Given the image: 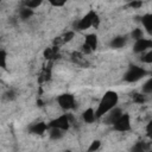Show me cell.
<instances>
[{
	"instance_id": "cell-1",
	"label": "cell",
	"mask_w": 152,
	"mask_h": 152,
	"mask_svg": "<svg viewBox=\"0 0 152 152\" xmlns=\"http://www.w3.org/2000/svg\"><path fill=\"white\" fill-rule=\"evenodd\" d=\"M119 101V96L115 91H112V90H108L104 93V95L102 96L99 106H97V109L95 110L96 113V119L99 118H102L103 115L108 114L112 109L115 108L116 103Z\"/></svg>"
},
{
	"instance_id": "cell-2",
	"label": "cell",
	"mask_w": 152,
	"mask_h": 152,
	"mask_svg": "<svg viewBox=\"0 0 152 152\" xmlns=\"http://www.w3.org/2000/svg\"><path fill=\"white\" fill-rule=\"evenodd\" d=\"M97 24H99L97 14L94 11H90L82 19L75 21L74 23V27H75V30L82 31V30H87V28H89L91 26H97Z\"/></svg>"
},
{
	"instance_id": "cell-3",
	"label": "cell",
	"mask_w": 152,
	"mask_h": 152,
	"mask_svg": "<svg viewBox=\"0 0 152 152\" xmlns=\"http://www.w3.org/2000/svg\"><path fill=\"white\" fill-rule=\"evenodd\" d=\"M146 75H147V71L144 68L138 66V65H129L128 70L126 71V74L124 76V80L128 83H134V82H138L140 78H142Z\"/></svg>"
},
{
	"instance_id": "cell-4",
	"label": "cell",
	"mask_w": 152,
	"mask_h": 152,
	"mask_svg": "<svg viewBox=\"0 0 152 152\" xmlns=\"http://www.w3.org/2000/svg\"><path fill=\"white\" fill-rule=\"evenodd\" d=\"M72 121V118H70V115L68 114H63L56 119H53L50 124H49V127H53V128H58V129H62L63 132L69 129L70 127V124Z\"/></svg>"
},
{
	"instance_id": "cell-5",
	"label": "cell",
	"mask_w": 152,
	"mask_h": 152,
	"mask_svg": "<svg viewBox=\"0 0 152 152\" xmlns=\"http://www.w3.org/2000/svg\"><path fill=\"white\" fill-rule=\"evenodd\" d=\"M57 102L59 107L64 110H70L75 108V97L71 94H62L57 97Z\"/></svg>"
},
{
	"instance_id": "cell-6",
	"label": "cell",
	"mask_w": 152,
	"mask_h": 152,
	"mask_svg": "<svg viewBox=\"0 0 152 152\" xmlns=\"http://www.w3.org/2000/svg\"><path fill=\"white\" fill-rule=\"evenodd\" d=\"M113 127L118 132H127V131H129L131 129V116H129V114L124 113L118 119V121L113 125Z\"/></svg>"
},
{
	"instance_id": "cell-7",
	"label": "cell",
	"mask_w": 152,
	"mask_h": 152,
	"mask_svg": "<svg viewBox=\"0 0 152 152\" xmlns=\"http://www.w3.org/2000/svg\"><path fill=\"white\" fill-rule=\"evenodd\" d=\"M97 46V37L95 34H88L86 38V42L83 44V52L84 53H90L94 51Z\"/></svg>"
},
{
	"instance_id": "cell-8",
	"label": "cell",
	"mask_w": 152,
	"mask_h": 152,
	"mask_svg": "<svg viewBox=\"0 0 152 152\" xmlns=\"http://www.w3.org/2000/svg\"><path fill=\"white\" fill-rule=\"evenodd\" d=\"M150 48H152V40L151 39H146V38H141V39H139V40H137L134 43L133 51L137 52V53H140V52L146 51Z\"/></svg>"
},
{
	"instance_id": "cell-9",
	"label": "cell",
	"mask_w": 152,
	"mask_h": 152,
	"mask_svg": "<svg viewBox=\"0 0 152 152\" xmlns=\"http://www.w3.org/2000/svg\"><path fill=\"white\" fill-rule=\"evenodd\" d=\"M122 114H124V113H122V110H121L120 108L115 107V108H114V109H112L108 114H106V115H107L106 121H107L109 125H114V124L118 121V119H119Z\"/></svg>"
},
{
	"instance_id": "cell-10",
	"label": "cell",
	"mask_w": 152,
	"mask_h": 152,
	"mask_svg": "<svg viewBox=\"0 0 152 152\" xmlns=\"http://www.w3.org/2000/svg\"><path fill=\"white\" fill-rule=\"evenodd\" d=\"M48 127H49V125H46L45 122H37V124L31 125L28 131L31 133H33V134H43V133L46 132Z\"/></svg>"
},
{
	"instance_id": "cell-11",
	"label": "cell",
	"mask_w": 152,
	"mask_h": 152,
	"mask_svg": "<svg viewBox=\"0 0 152 152\" xmlns=\"http://www.w3.org/2000/svg\"><path fill=\"white\" fill-rule=\"evenodd\" d=\"M126 43H127V37L126 36H118V37H115L110 40L109 45L113 49H121L126 45Z\"/></svg>"
},
{
	"instance_id": "cell-12",
	"label": "cell",
	"mask_w": 152,
	"mask_h": 152,
	"mask_svg": "<svg viewBox=\"0 0 152 152\" xmlns=\"http://www.w3.org/2000/svg\"><path fill=\"white\" fill-rule=\"evenodd\" d=\"M141 23H142L144 28H145L150 34H152V13L144 14V15L141 17Z\"/></svg>"
},
{
	"instance_id": "cell-13",
	"label": "cell",
	"mask_w": 152,
	"mask_h": 152,
	"mask_svg": "<svg viewBox=\"0 0 152 152\" xmlns=\"http://www.w3.org/2000/svg\"><path fill=\"white\" fill-rule=\"evenodd\" d=\"M82 118H83V120H84L87 124H91V122H94L95 119H96V113H95V110H94L93 108H88V109H86V110L82 113Z\"/></svg>"
},
{
	"instance_id": "cell-14",
	"label": "cell",
	"mask_w": 152,
	"mask_h": 152,
	"mask_svg": "<svg viewBox=\"0 0 152 152\" xmlns=\"http://www.w3.org/2000/svg\"><path fill=\"white\" fill-rule=\"evenodd\" d=\"M32 15H33V10H31V8L26 7V6H24V7L20 8V11H19V17H20V19H23V20H26V19L31 18Z\"/></svg>"
},
{
	"instance_id": "cell-15",
	"label": "cell",
	"mask_w": 152,
	"mask_h": 152,
	"mask_svg": "<svg viewBox=\"0 0 152 152\" xmlns=\"http://www.w3.org/2000/svg\"><path fill=\"white\" fill-rule=\"evenodd\" d=\"M49 135H50V138H51L52 140H59V139L63 137V131H62V129H58V128L50 127Z\"/></svg>"
},
{
	"instance_id": "cell-16",
	"label": "cell",
	"mask_w": 152,
	"mask_h": 152,
	"mask_svg": "<svg viewBox=\"0 0 152 152\" xmlns=\"http://www.w3.org/2000/svg\"><path fill=\"white\" fill-rule=\"evenodd\" d=\"M131 152H147V145H146L145 142L139 141V142H137V144L132 147Z\"/></svg>"
},
{
	"instance_id": "cell-17",
	"label": "cell",
	"mask_w": 152,
	"mask_h": 152,
	"mask_svg": "<svg viewBox=\"0 0 152 152\" xmlns=\"http://www.w3.org/2000/svg\"><path fill=\"white\" fill-rule=\"evenodd\" d=\"M141 90H142L144 94H151V93H152V77L148 78V80L142 84Z\"/></svg>"
},
{
	"instance_id": "cell-18",
	"label": "cell",
	"mask_w": 152,
	"mask_h": 152,
	"mask_svg": "<svg viewBox=\"0 0 152 152\" xmlns=\"http://www.w3.org/2000/svg\"><path fill=\"white\" fill-rule=\"evenodd\" d=\"M131 36H132V38L137 42V40H139V39H141V38H144V32H142V30L141 28H134L133 31H132V33H131Z\"/></svg>"
},
{
	"instance_id": "cell-19",
	"label": "cell",
	"mask_w": 152,
	"mask_h": 152,
	"mask_svg": "<svg viewBox=\"0 0 152 152\" xmlns=\"http://www.w3.org/2000/svg\"><path fill=\"white\" fill-rule=\"evenodd\" d=\"M42 4V1H39V0H33V1H25V6L26 7H28V8H31V10H34V8H37L39 5Z\"/></svg>"
},
{
	"instance_id": "cell-20",
	"label": "cell",
	"mask_w": 152,
	"mask_h": 152,
	"mask_svg": "<svg viewBox=\"0 0 152 152\" xmlns=\"http://www.w3.org/2000/svg\"><path fill=\"white\" fill-rule=\"evenodd\" d=\"M100 146H101V141L100 140H94L90 144V146L88 148V152H95V151H97L100 148Z\"/></svg>"
},
{
	"instance_id": "cell-21",
	"label": "cell",
	"mask_w": 152,
	"mask_h": 152,
	"mask_svg": "<svg viewBox=\"0 0 152 152\" xmlns=\"http://www.w3.org/2000/svg\"><path fill=\"white\" fill-rule=\"evenodd\" d=\"M6 58H7V53L5 50H1L0 51V65L2 69L6 68Z\"/></svg>"
},
{
	"instance_id": "cell-22",
	"label": "cell",
	"mask_w": 152,
	"mask_h": 152,
	"mask_svg": "<svg viewBox=\"0 0 152 152\" xmlns=\"http://www.w3.org/2000/svg\"><path fill=\"white\" fill-rule=\"evenodd\" d=\"M141 61H142L144 63H148V64H152V50H151V51H148V52H146V53L142 56Z\"/></svg>"
},
{
	"instance_id": "cell-23",
	"label": "cell",
	"mask_w": 152,
	"mask_h": 152,
	"mask_svg": "<svg viewBox=\"0 0 152 152\" xmlns=\"http://www.w3.org/2000/svg\"><path fill=\"white\" fill-rule=\"evenodd\" d=\"M74 36H75L74 31H69V32H66V33L63 36V42H70V40L74 38Z\"/></svg>"
},
{
	"instance_id": "cell-24",
	"label": "cell",
	"mask_w": 152,
	"mask_h": 152,
	"mask_svg": "<svg viewBox=\"0 0 152 152\" xmlns=\"http://www.w3.org/2000/svg\"><path fill=\"white\" fill-rule=\"evenodd\" d=\"M133 100H134L135 102H139V103H142V102L145 101V99H144V96H142L141 94H134V95H133Z\"/></svg>"
},
{
	"instance_id": "cell-25",
	"label": "cell",
	"mask_w": 152,
	"mask_h": 152,
	"mask_svg": "<svg viewBox=\"0 0 152 152\" xmlns=\"http://www.w3.org/2000/svg\"><path fill=\"white\" fill-rule=\"evenodd\" d=\"M141 5H142L141 1H131V2L128 4V6L132 7V8H139Z\"/></svg>"
},
{
	"instance_id": "cell-26",
	"label": "cell",
	"mask_w": 152,
	"mask_h": 152,
	"mask_svg": "<svg viewBox=\"0 0 152 152\" xmlns=\"http://www.w3.org/2000/svg\"><path fill=\"white\" fill-rule=\"evenodd\" d=\"M6 97H7L8 100H14V99H15V93H14V90H8V91L6 93Z\"/></svg>"
},
{
	"instance_id": "cell-27",
	"label": "cell",
	"mask_w": 152,
	"mask_h": 152,
	"mask_svg": "<svg viewBox=\"0 0 152 152\" xmlns=\"http://www.w3.org/2000/svg\"><path fill=\"white\" fill-rule=\"evenodd\" d=\"M50 4H51L52 6H55V7H62V6L65 5V2H58V1H57V2H56V1H51Z\"/></svg>"
},
{
	"instance_id": "cell-28",
	"label": "cell",
	"mask_w": 152,
	"mask_h": 152,
	"mask_svg": "<svg viewBox=\"0 0 152 152\" xmlns=\"http://www.w3.org/2000/svg\"><path fill=\"white\" fill-rule=\"evenodd\" d=\"M146 131H147V134L152 132V122H150V124L147 125V127H146Z\"/></svg>"
},
{
	"instance_id": "cell-29",
	"label": "cell",
	"mask_w": 152,
	"mask_h": 152,
	"mask_svg": "<svg viewBox=\"0 0 152 152\" xmlns=\"http://www.w3.org/2000/svg\"><path fill=\"white\" fill-rule=\"evenodd\" d=\"M148 137H150V138L152 139V132H151V133H148Z\"/></svg>"
}]
</instances>
